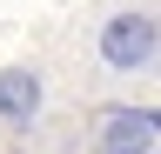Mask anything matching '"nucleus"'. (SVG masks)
Returning a JSON list of instances; mask_svg holds the SVG:
<instances>
[{
  "label": "nucleus",
  "instance_id": "1",
  "mask_svg": "<svg viewBox=\"0 0 161 154\" xmlns=\"http://www.w3.org/2000/svg\"><path fill=\"white\" fill-rule=\"evenodd\" d=\"M94 54H101L108 74H148L161 61V20L148 7H114L94 27Z\"/></svg>",
  "mask_w": 161,
  "mask_h": 154
},
{
  "label": "nucleus",
  "instance_id": "4",
  "mask_svg": "<svg viewBox=\"0 0 161 154\" xmlns=\"http://www.w3.org/2000/svg\"><path fill=\"white\" fill-rule=\"evenodd\" d=\"M154 154H161V147H154Z\"/></svg>",
  "mask_w": 161,
  "mask_h": 154
},
{
  "label": "nucleus",
  "instance_id": "3",
  "mask_svg": "<svg viewBox=\"0 0 161 154\" xmlns=\"http://www.w3.org/2000/svg\"><path fill=\"white\" fill-rule=\"evenodd\" d=\"M40 107H47L40 67H0V121H7V127H34Z\"/></svg>",
  "mask_w": 161,
  "mask_h": 154
},
{
  "label": "nucleus",
  "instance_id": "2",
  "mask_svg": "<svg viewBox=\"0 0 161 154\" xmlns=\"http://www.w3.org/2000/svg\"><path fill=\"white\" fill-rule=\"evenodd\" d=\"M154 134H161V114H148V107H114V114H101L94 154H154Z\"/></svg>",
  "mask_w": 161,
  "mask_h": 154
}]
</instances>
